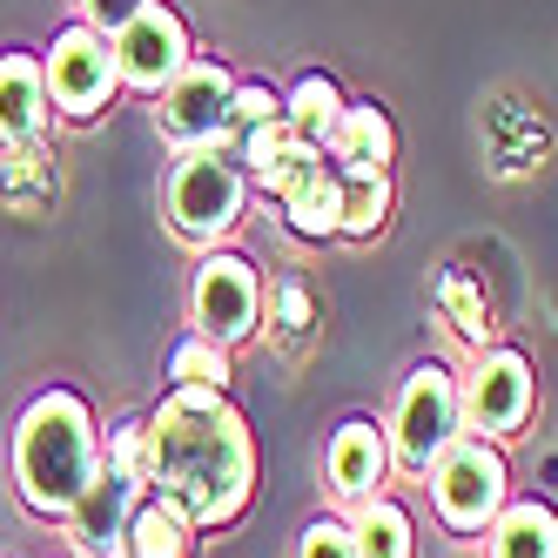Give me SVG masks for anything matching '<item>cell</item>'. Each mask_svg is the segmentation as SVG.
<instances>
[{
	"instance_id": "obj_1",
	"label": "cell",
	"mask_w": 558,
	"mask_h": 558,
	"mask_svg": "<svg viewBox=\"0 0 558 558\" xmlns=\"http://www.w3.org/2000/svg\"><path fill=\"white\" fill-rule=\"evenodd\" d=\"M148 492L182 505L203 532L243 518L256 492V437L222 390L175 384L148 411Z\"/></svg>"
},
{
	"instance_id": "obj_2",
	"label": "cell",
	"mask_w": 558,
	"mask_h": 558,
	"mask_svg": "<svg viewBox=\"0 0 558 558\" xmlns=\"http://www.w3.org/2000/svg\"><path fill=\"white\" fill-rule=\"evenodd\" d=\"M101 471V424L74 390H41L14 424V492L34 518H68Z\"/></svg>"
},
{
	"instance_id": "obj_3",
	"label": "cell",
	"mask_w": 558,
	"mask_h": 558,
	"mask_svg": "<svg viewBox=\"0 0 558 558\" xmlns=\"http://www.w3.org/2000/svg\"><path fill=\"white\" fill-rule=\"evenodd\" d=\"M243 203H250V175H243V162H229L216 142L189 148L169 175V222L189 243H222V235L243 222Z\"/></svg>"
},
{
	"instance_id": "obj_4",
	"label": "cell",
	"mask_w": 558,
	"mask_h": 558,
	"mask_svg": "<svg viewBox=\"0 0 558 558\" xmlns=\"http://www.w3.org/2000/svg\"><path fill=\"white\" fill-rule=\"evenodd\" d=\"M390 458L404 471H430L437 458H445L458 437H464V411H458V377L445 364H417L404 377V390H397V411H390Z\"/></svg>"
},
{
	"instance_id": "obj_5",
	"label": "cell",
	"mask_w": 558,
	"mask_h": 558,
	"mask_svg": "<svg viewBox=\"0 0 558 558\" xmlns=\"http://www.w3.org/2000/svg\"><path fill=\"white\" fill-rule=\"evenodd\" d=\"M424 477H430V505H437V518H445L458 538L485 532L492 518L511 505V471H505V458H498L492 437H458V445L437 458Z\"/></svg>"
},
{
	"instance_id": "obj_6",
	"label": "cell",
	"mask_w": 558,
	"mask_h": 558,
	"mask_svg": "<svg viewBox=\"0 0 558 558\" xmlns=\"http://www.w3.org/2000/svg\"><path fill=\"white\" fill-rule=\"evenodd\" d=\"M532 404H538L532 356L511 343H485L477 364L458 377V411H464V430L477 437H518L532 424Z\"/></svg>"
},
{
	"instance_id": "obj_7",
	"label": "cell",
	"mask_w": 558,
	"mask_h": 558,
	"mask_svg": "<svg viewBox=\"0 0 558 558\" xmlns=\"http://www.w3.org/2000/svg\"><path fill=\"white\" fill-rule=\"evenodd\" d=\"M189 316H195V330H203L209 343H222V350L250 343L256 324H263L256 269L243 256H229V250H209L203 263H195V283H189Z\"/></svg>"
},
{
	"instance_id": "obj_8",
	"label": "cell",
	"mask_w": 558,
	"mask_h": 558,
	"mask_svg": "<svg viewBox=\"0 0 558 558\" xmlns=\"http://www.w3.org/2000/svg\"><path fill=\"white\" fill-rule=\"evenodd\" d=\"M41 74H48V101L74 122H88V114L108 108V95L122 88V68H114V41L95 34L88 21L82 27H61L54 48L41 54Z\"/></svg>"
},
{
	"instance_id": "obj_9",
	"label": "cell",
	"mask_w": 558,
	"mask_h": 558,
	"mask_svg": "<svg viewBox=\"0 0 558 558\" xmlns=\"http://www.w3.org/2000/svg\"><path fill=\"white\" fill-rule=\"evenodd\" d=\"M189 27L175 8H162V0H148V8L114 34V68H122V82L142 88V95H162L175 74L189 68Z\"/></svg>"
},
{
	"instance_id": "obj_10",
	"label": "cell",
	"mask_w": 558,
	"mask_h": 558,
	"mask_svg": "<svg viewBox=\"0 0 558 558\" xmlns=\"http://www.w3.org/2000/svg\"><path fill=\"white\" fill-rule=\"evenodd\" d=\"M229 95H235V74H229L222 61H189L175 82L162 88L155 122H162V135L182 142V148H209V142H222Z\"/></svg>"
},
{
	"instance_id": "obj_11",
	"label": "cell",
	"mask_w": 558,
	"mask_h": 558,
	"mask_svg": "<svg viewBox=\"0 0 558 558\" xmlns=\"http://www.w3.org/2000/svg\"><path fill=\"white\" fill-rule=\"evenodd\" d=\"M142 498H148V485H135V477L101 464L95 485L74 498V511H68V532H74V545H82V558H122Z\"/></svg>"
},
{
	"instance_id": "obj_12",
	"label": "cell",
	"mask_w": 558,
	"mask_h": 558,
	"mask_svg": "<svg viewBox=\"0 0 558 558\" xmlns=\"http://www.w3.org/2000/svg\"><path fill=\"white\" fill-rule=\"evenodd\" d=\"M324 471H330V492H337V498H350V505L377 498V485L390 477V437H384L371 417L337 424L330 451H324Z\"/></svg>"
},
{
	"instance_id": "obj_13",
	"label": "cell",
	"mask_w": 558,
	"mask_h": 558,
	"mask_svg": "<svg viewBox=\"0 0 558 558\" xmlns=\"http://www.w3.org/2000/svg\"><path fill=\"white\" fill-rule=\"evenodd\" d=\"M330 148V169L337 175H390V155H397V129L377 101H350L337 135L324 142Z\"/></svg>"
},
{
	"instance_id": "obj_14",
	"label": "cell",
	"mask_w": 558,
	"mask_h": 558,
	"mask_svg": "<svg viewBox=\"0 0 558 558\" xmlns=\"http://www.w3.org/2000/svg\"><path fill=\"white\" fill-rule=\"evenodd\" d=\"M283 203V222L303 235V243H324V235H343V175L316 155V162L276 195Z\"/></svg>"
},
{
	"instance_id": "obj_15",
	"label": "cell",
	"mask_w": 558,
	"mask_h": 558,
	"mask_svg": "<svg viewBox=\"0 0 558 558\" xmlns=\"http://www.w3.org/2000/svg\"><path fill=\"white\" fill-rule=\"evenodd\" d=\"M48 74L34 54H0V142H34L48 122Z\"/></svg>"
},
{
	"instance_id": "obj_16",
	"label": "cell",
	"mask_w": 558,
	"mask_h": 558,
	"mask_svg": "<svg viewBox=\"0 0 558 558\" xmlns=\"http://www.w3.org/2000/svg\"><path fill=\"white\" fill-rule=\"evenodd\" d=\"M492 558H558V511L538 505V498H511L492 525Z\"/></svg>"
},
{
	"instance_id": "obj_17",
	"label": "cell",
	"mask_w": 558,
	"mask_h": 558,
	"mask_svg": "<svg viewBox=\"0 0 558 558\" xmlns=\"http://www.w3.org/2000/svg\"><path fill=\"white\" fill-rule=\"evenodd\" d=\"M195 518L182 505H169L162 492H148L135 505V525H129V558H195Z\"/></svg>"
},
{
	"instance_id": "obj_18",
	"label": "cell",
	"mask_w": 558,
	"mask_h": 558,
	"mask_svg": "<svg viewBox=\"0 0 558 558\" xmlns=\"http://www.w3.org/2000/svg\"><path fill=\"white\" fill-rule=\"evenodd\" d=\"M356 558H417V538H411V511L397 498H364L356 505Z\"/></svg>"
},
{
	"instance_id": "obj_19",
	"label": "cell",
	"mask_w": 558,
	"mask_h": 558,
	"mask_svg": "<svg viewBox=\"0 0 558 558\" xmlns=\"http://www.w3.org/2000/svg\"><path fill=\"white\" fill-rule=\"evenodd\" d=\"M343 88L330 82V74H303V82L283 95V114H290V129L310 142V148H324L330 135H337V122H343Z\"/></svg>"
},
{
	"instance_id": "obj_20",
	"label": "cell",
	"mask_w": 558,
	"mask_h": 558,
	"mask_svg": "<svg viewBox=\"0 0 558 558\" xmlns=\"http://www.w3.org/2000/svg\"><path fill=\"white\" fill-rule=\"evenodd\" d=\"M390 222V175H343V235L371 243Z\"/></svg>"
},
{
	"instance_id": "obj_21",
	"label": "cell",
	"mask_w": 558,
	"mask_h": 558,
	"mask_svg": "<svg viewBox=\"0 0 558 558\" xmlns=\"http://www.w3.org/2000/svg\"><path fill=\"white\" fill-rule=\"evenodd\" d=\"M169 377H175V384H195V390H222V384H229V350L195 330V337H182V343L169 350Z\"/></svg>"
},
{
	"instance_id": "obj_22",
	"label": "cell",
	"mask_w": 558,
	"mask_h": 558,
	"mask_svg": "<svg viewBox=\"0 0 558 558\" xmlns=\"http://www.w3.org/2000/svg\"><path fill=\"white\" fill-rule=\"evenodd\" d=\"M437 303H445L451 324H458L477 350H485V337H492V310H485V296H477V283H471L464 269H445V276H437Z\"/></svg>"
},
{
	"instance_id": "obj_23",
	"label": "cell",
	"mask_w": 558,
	"mask_h": 558,
	"mask_svg": "<svg viewBox=\"0 0 558 558\" xmlns=\"http://www.w3.org/2000/svg\"><path fill=\"white\" fill-rule=\"evenodd\" d=\"M235 148H243V155H235V162H250V175L263 182L269 169H283V162H290V155L303 148V135L290 129V114H276V122H263L256 135H243V142H235Z\"/></svg>"
},
{
	"instance_id": "obj_24",
	"label": "cell",
	"mask_w": 558,
	"mask_h": 558,
	"mask_svg": "<svg viewBox=\"0 0 558 558\" xmlns=\"http://www.w3.org/2000/svg\"><path fill=\"white\" fill-rule=\"evenodd\" d=\"M283 114V95L276 88H263V82H235V95H229V122H222V142H243V135H256L263 122H276ZM216 142V148H222Z\"/></svg>"
},
{
	"instance_id": "obj_25",
	"label": "cell",
	"mask_w": 558,
	"mask_h": 558,
	"mask_svg": "<svg viewBox=\"0 0 558 558\" xmlns=\"http://www.w3.org/2000/svg\"><path fill=\"white\" fill-rule=\"evenodd\" d=\"M101 464H108V471H122V477H135V485H148V417L114 424V430H108V445H101Z\"/></svg>"
},
{
	"instance_id": "obj_26",
	"label": "cell",
	"mask_w": 558,
	"mask_h": 558,
	"mask_svg": "<svg viewBox=\"0 0 558 558\" xmlns=\"http://www.w3.org/2000/svg\"><path fill=\"white\" fill-rule=\"evenodd\" d=\"M296 558H356V532L343 518H310L296 538Z\"/></svg>"
},
{
	"instance_id": "obj_27",
	"label": "cell",
	"mask_w": 558,
	"mask_h": 558,
	"mask_svg": "<svg viewBox=\"0 0 558 558\" xmlns=\"http://www.w3.org/2000/svg\"><path fill=\"white\" fill-rule=\"evenodd\" d=\"M142 8H148V0H82V21H88L95 34H122Z\"/></svg>"
},
{
	"instance_id": "obj_28",
	"label": "cell",
	"mask_w": 558,
	"mask_h": 558,
	"mask_svg": "<svg viewBox=\"0 0 558 558\" xmlns=\"http://www.w3.org/2000/svg\"><path fill=\"white\" fill-rule=\"evenodd\" d=\"M276 316H283L290 337H303L310 330V290L303 283H283V290H276Z\"/></svg>"
}]
</instances>
